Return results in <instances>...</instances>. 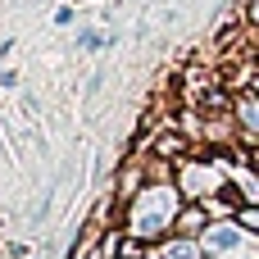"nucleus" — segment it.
Wrapping results in <instances>:
<instances>
[{
    "instance_id": "obj_1",
    "label": "nucleus",
    "mask_w": 259,
    "mask_h": 259,
    "mask_svg": "<svg viewBox=\"0 0 259 259\" xmlns=\"http://www.w3.org/2000/svg\"><path fill=\"white\" fill-rule=\"evenodd\" d=\"M191 150V141L182 137V132H164L159 141H155V159H182Z\"/></svg>"
},
{
    "instance_id": "obj_2",
    "label": "nucleus",
    "mask_w": 259,
    "mask_h": 259,
    "mask_svg": "<svg viewBox=\"0 0 259 259\" xmlns=\"http://www.w3.org/2000/svg\"><path fill=\"white\" fill-rule=\"evenodd\" d=\"M205 219H209L205 205H187V209L178 214V232H182V237H196V232L205 228Z\"/></svg>"
},
{
    "instance_id": "obj_3",
    "label": "nucleus",
    "mask_w": 259,
    "mask_h": 259,
    "mask_svg": "<svg viewBox=\"0 0 259 259\" xmlns=\"http://www.w3.org/2000/svg\"><path fill=\"white\" fill-rule=\"evenodd\" d=\"M237 223H241L246 232H255V237H259V205H241V209H237Z\"/></svg>"
},
{
    "instance_id": "obj_4",
    "label": "nucleus",
    "mask_w": 259,
    "mask_h": 259,
    "mask_svg": "<svg viewBox=\"0 0 259 259\" xmlns=\"http://www.w3.org/2000/svg\"><path fill=\"white\" fill-rule=\"evenodd\" d=\"M118 255H123V259H141V255H146V246H141V241H123Z\"/></svg>"
},
{
    "instance_id": "obj_5",
    "label": "nucleus",
    "mask_w": 259,
    "mask_h": 259,
    "mask_svg": "<svg viewBox=\"0 0 259 259\" xmlns=\"http://www.w3.org/2000/svg\"><path fill=\"white\" fill-rule=\"evenodd\" d=\"M246 23H250V27H259V0H250V9H246Z\"/></svg>"
}]
</instances>
